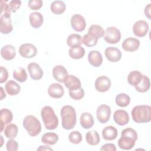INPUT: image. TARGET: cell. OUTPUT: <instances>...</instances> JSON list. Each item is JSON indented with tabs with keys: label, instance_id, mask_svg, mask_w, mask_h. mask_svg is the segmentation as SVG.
<instances>
[{
	"label": "cell",
	"instance_id": "8fae6325",
	"mask_svg": "<svg viewBox=\"0 0 151 151\" xmlns=\"http://www.w3.org/2000/svg\"><path fill=\"white\" fill-rule=\"evenodd\" d=\"M71 25L74 30L81 32L86 27V22L84 18L80 14H74L71 18Z\"/></svg>",
	"mask_w": 151,
	"mask_h": 151
},
{
	"label": "cell",
	"instance_id": "277c9868",
	"mask_svg": "<svg viewBox=\"0 0 151 151\" xmlns=\"http://www.w3.org/2000/svg\"><path fill=\"white\" fill-rule=\"evenodd\" d=\"M41 116L45 128L54 130L58 125V119L54 110L49 106H44L41 111Z\"/></svg>",
	"mask_w": 151,
	"mask_h": 151
},
{
	"label": "cell",
	"instance_id": "60d3db41",
	"mask_svg": "<svg viewBox=\"0 0 151 151\" xmlns=\"http://www.w3.org/2000/svg\"><path fill=\"white\" fill-rule=\"evenodd\" d=\"M68 139L72 143L79 144L82 141V135L78 131H73L69 134Z\"/></svg>",
	"mask_w": 151,
	"mask_h": 151
},
{
	"label": "cell",
	"instance_id": "d590c367",
	"mask_svg": "<svg viewBox=\"0 0 151 151\" xmlns=\"http://www.w3.org/2000/svg\"><path fill=\"white\" fill-rule=\"evenodd\" d=\"M18 132V127L16 124L11 123L8 124L4 130V134L5 136L9 139H14Z\"/></svg>",
	"mask_w": 151,
	"mask_h": 151
},
{
	"label": "cell",
	"instance_id": "f1b7e54d",
	"mask_svg": "<svg viewBox=\"0 0 151 151\" xmlns=\"http://www.w3.org/2000/svg\"><path fill=\"white\" fill-rule=\"evenodd\" d=\"M5 88L7 93L10 96H15L18 94L21 90L19 85L13 80H9L6 83Z\"/></svg>",
	"mask_w": 151,
	"mask_h": 151
},
{
	"label": "cell",
	"instance_id": "83f0119b",
	"mask_svg": "<svg viewBox=\"0 0 151 151\" xmlns=\"http://www.w3.org/2000/svg\"><path fill=\"white\" fill-rule=\"evenodd\" d=\"M105 31L103 28L100 25L97 24L92 25L88 30V34L97 40L103 37Z\"/></svg>",
	"mask_w": 151,
	"mask_h": 151
},
{
	"label": "cell",
	"instance_id": "52a82bcc",
	"mask_svg": "<svg viewBox=\"0 0 151 151\" xmlns=\"http://www.w3.org/2000/svg\"><path fill=\"white\" fill-rule=\"evenodd\" d=\"M12 29L11 14L4 12L0 18V31L2 34H8L12 31Z\"/></svg>",
	"mask_w": 151,
	"mask_h": 151
},
{
	"label": "cell",
	"instance_id": "7402d4cb",
	"mask_svg": "<svg viewBox=\"0 0 151 151\" xmlns=\"http://www.w3.org/2000/svg\"><path fill=\"white\" fill-rule=\"evenodd\" d=\"M1 118V132H2L4 126L11 122L13 118V114L11 110L7 109H2L0 111Z\"/></svg>",
	"mask_w": 151,
	"mask_h": 151
},
{
	"label": "cell",
	"instance_id": "ac0fdd59",
	"mask_svg": "<svg viewBox=\"0 0 151 151\" xmlns=\"http://www.w3.org/2000/svg\"><path fill=\"white\" fill-rule=\"evenodd\" d=\"M48 93L52 98L60 99L64 95V88L59 83H53L49 86Z\"/></svg>",
	"mask_w": 151,
	"mask_h": 151
},
{
	"label": "cell",
	"instance_id": "8992f818",
	"mask_svg": "<svg viewBox=\"0 0 151 151\" xmlns=\"http://www.w3.org/2000/svg\"><path fill=\"white\" fill-rule=\"evenodd\" d=\"M104 39L109 44H116L121 39V32L116 27H109L106 29Z\"/></svg>",
	"mask_w": 151,
	"mask_h": 151
},
{
	"label": "cell",
	"instance_id": "2e32d148",
	"mask_svg": "<svg viewBox=\"0 0 151 151\" xmlns=\"http://www.w3.org/2000/svg\"><path fill=\"white\" fill-rule=\"evenodd\" d=\"M113 119L116 124L119 126L127 124L129 121V116L124 110H117L113 114Z\"/></svg>",
	"mask_w": 151,
	"mask_h": 151
},
{
	"label": "cell",
	"instance_id": "b9f144b4",
	"mask_svg": "<svg viewBox=\"0 0 151 151\" xmlns=\"http://www.w3.org/2000/svg\"><path fill=\"white\" fill-rule=\"evenodd\" d=\"M43 5L41 0H30L28 2V6L32 10H38Z\"/></svg>",
	"mask_w": 151,
	"mask_h": 151
},
{
	"label": "cell",
	"instance_id": "7bdbcfd3",
	"mask_svg": "<svg viewBox=\"0 0 151 151\" xmlns=\"http://www.w3.org/2000/svg\"><path fill=\"white\" fill-rule=\"evenodd\" d=\"M8 151H17L18 149V144L17 141L13 139H9L6 145Z\"/></svg>",
	"mask_w": 151,
	"mask_h": 151
},
{
	"label": "cell",
	"instance_id": "9c48e42d",
	"mask_svg": "<svg viewBox=\"0 0 151 151\" xmlns=\"http://www.w3.org/2000/svg\"><path fill=\"white\" fill-rule=\"evenodd\" d=\"M110 107L106 104H101L97 109V118L101 123L103 124L107 122L110 119Z\"/></svg>",
	"mask_w": 151,
	"mask_h": 151
},
{
	"label": "cell",
	"instance_id": "3957f363",
	"mask_svg": "<svg viewBox=\"0 0 151 151\" xmlns=\"http://www.w3.org/2000/svg\"><path fill=\"white\" fill-rule=\"evenodd\" d=\"M131 114L133 120L137 123H144L151 120V107L149 105H139L133 107Z\"/></svg>",
	"mask_w": 151,
	"mask_h": 151
},
{
	"label": "cell",
	"instance_id": "4fadbf2b",
	"mask_svg": "<svg viewBox=\"0 0 151 151\" xmlns=\"http://www.w3.org/2000/svg\"><path fill=\"white\" fill-rule=\"evenodd\" d=\"M30 77L34 80H40L43 76V71L40 65L36 63H31L27 67Z\"/></svg>",
	"mask_w": 151,
	"mask_h": 151
},
{
	"label": "cell",
	"instance_id": "603a6c76",
	"mask_svg": "<svg viewBox=\"0 0 151 151\" xmlns=\"http://www.w3.org/2000/svg\"><path fill=\"white\" fill-rule=\"evenodd\" d=\"M1 54L4 59L9 61L15 57L16 50L14 46L11 45H6L1 48Z\"/></svg>",
	"mask_w": 151,
	"mask_h": 151
},
{
	"label": "cell",
	"instance_id": "4dcf8cb0",
	"mask_svg": "<svg viewBox=\"0 0 151 151\" xmlns=\"http://www.w3.org/2000/svg\"><path fill=\"white\" fill-rule=\"evenodd\" d=\"M86 142L88 144L92 146H96L100 142V136L96 130H90L86 133Z\"/></svg>",
	"mask_w": 151,
	"mask_h": 151
},
{
	"label": "cell",
	"instance_id": "cb8c5ba5",
	"mask_svg": "<svg viewBox=\"0 0 151 151\" xmlns=\"http://www.w3.org/2000/svg\"><path fill=\"white\" fill-rule=\"evenodd\" d=\"M29 19L31 25L34 28H40L44 21L42 15L38 12H34L29 14Z\"/></svg>",
	"mask_w": 151,
	"mask_h": 151
},
{
	"label": "cell",
	"instance_id": "ab89813d",
	"mask_svg": "<svg viewBox=\"0 0 151 151\" xmlns=\"http://www.w3.org/2000/svg\"><path fill=\"white\" fill-rule=\"evenodd\" d=\"M69 96L75 100H79L83 98L84 96V91L83 88H80L77 90H69Z\"/></svg>",
	"mask_w": 151,
	"mask_h": 151
},
{
	"label": "cell",
	"instance_id": "d4e9b609",
	"mask_svg": "<svg viewBox=\"0 0 151 151\" xmlns=\"http://www.w3.org/2000/svg\"><path fill=\"white\" fill-rule=\"evenodd\" d=\"M80 124L83 128L85 129H88L94 124V119L93 116L88 113L85 112L82 113L80 118Z\"/></svg>",
	"mask_w": 151,
	"mask_h": 151
},
{
	"label": "cell",
	"instance_id": "1f68e13d",
	"mask_svg": "<svg viewBox=\"0 0 151 151\" xmlns=\"http://www.w3.org/2000/svg\"><path fill=\"white\" fill-rule=\"evenodd\" d=\"M68 54L71 58L78 60L84 57L85 54V50L81 45L71 47L69 49Z\"/></svg>",
	"mask_w": 151,
	"mask_h": 151
},
{
	"label": "cell",
	"instance_id": "ee69618b",
	"mask_svg": "<svg viewBox=\"0 0 151 151\" xmlns=\"http://www.w3.org/2000/svg\"><path fill=\"white\" fill-rule=\"evenodd\" d=\"M0 72H1V76H0V83H3L5 82L8 77V73L7 70L4 67H0Z\"/></svg>",
	"mask_w": 151,
	"mask_h": 151
},
{
	"label": "cell",
	"instance_id": "74e56055",
	"mask_svg": "<svg viewBox=\"0 0 151 151\" xmlns=\"http://www.w3.org/2000/svg\"><path fill=\"white\" fill-rule=\"evenodd\" d=\"M13 77L20 83L25 82L27 78V74L24 68L18 67L13 71Z\"/></svg>",
	"mask_w": 151,
	"mask_h": 151
},
{
	"label": "cell",
	"instance_id": "30bf717a",
	"mask_svg": "<svg viewBox=\"0 0 151 151\" xmlns=\"http://www.w3.org/2000/svg\"><path fill=\"white\" fill-rule=\"evenodd\" d=\"M149 31V25L144 20H139L136 21L133 26V31L134 34L139 37H145Z\"/></svg>",
	"mask_w": 151,
	"mask_h": 151
},
{
	"label": "cell",
	"instance_id": "5bb4252c",
	"mask_svg": "<svg viewBox=\"0 0 151 151\" xmlns=\"http://www.w3.org/2000/svg\"><path fill=\"white\" fill-rule=\"evenodd\" d=\"M122 48L126 51L133 52L136 51L140 46V41L138 39L129 37L122 42Z\"/></svg>",
	"mask_w": 151,
	"mask_h": 151
},
{
	"label": "cell",
	"instance_id": "7c38bea8",
	"mask_svg": "<svg viewBox=\"0 0 151 151\" xmlns=\"http://www.w3.org/2000/svg\"><path fill=\"white\" fill-rule=\"evenodd\" d=\"M96 90L99 92L107 91L111 86V81L106 76H101L97 78L95 81Z\"/></svg>",
	"mask_w": 151,
	"mask_h": 151
},
{
	"label": "cell",
	"instance_id": "c3c4849f",
	"mask_svg": "<svg viewBox=\"0 0 151 151\" xmlns=\"http://www.w3.org/2000/svg\"><path fill=\"white\" fill-rule=\"evenodd\" d=\"M0 90H1V99L0 100H2L4 98H5L6 97V94L4 92V90L2 87H0Z\"/></svg>",
	"mask_w": 151,
	"mask_h": 151
},
{
	"label": "cell",
	"instance_id": "e0dca14e",
	"mask_svg": "<svg viewBox=\"0 0 151 151\" xmlns=\"http://www.w3.org/2000/svg\"><path fill=\"white\" fill-rule=\"evenodd\" d=\"M52 75L57 81L60 83H64V80L68 76V74L64 66L58 65L53 68Z\"/></svg>",
	"mask_w": 151,
	"mask_h": 151
},
{
	"label": "cell",
	"instance_id": "d6a6232c",
	"mask_svg": "<svg viewBox=\"0 0 151 151\" xmlns=\"http://www.w3.org/2000/svg\"><path fill=\"white\" fill-rule=\"evenodd\" d=\"M58 140V136L53 132L45 133L41 137L42 143L47 145H53L57 143Z\"/></svg>",
	"mask_w": 151,
	"mask_h": 151
},
{
	"label": "cell",
	"instance_id": "ffe728a7",
	"mask_svg": "<svg viewBox=\"0 0 151 151\" xmlns=\"http://www.w3.org/2000/svg\"><path fill=\"white\" fill-rule=\"evenodd\" d=\"M88 60L92 66L98 67L100 66L103 63V57L99 51L93 50L88 54Z\"/></svg>",
	"mask_w": 151,
	"mask_h": 151
},
{
	"label": "cell",
	"instance_id": "7dc6e473",
	"mask_svg": "<svg viewBox=\"0 0 151 151\" xmlns=\"http://www.w3.org/2000/svg\"><path fill=\"white\" fill-rule=\"evenodd\" d=\"M37 150H52V149L47 146H40L37 149Z\"/></svg>",
	"mask_w": 151,
	"mask_h": 151
},
{
	"label": "cell",
	"instance_id": "ba28073f",
	"mask_svg": "<svg viewBox=\"0 0 151 151\" xmlns=\"http://www.w3.org/2000/svg\"><path fill=\"white\" fill-rule=\"evenodd\" d=\"M19 54L24 58H31L34 57L37 53L36 47L30 43L22 44L19 48Z\"/></svg>",
	"mask_w": 151,
	"mask_h": 151
},
{
	"label": "cell",
	"instance_id": "7a4b0ae2",
	"mask_svg": "<svg viewBox=\"0 0 151 151\" xmlns=\"http://www.w3.org/2000/svg\"><path fill=\"white\" fill-rule=\"evenodd\" d=\"M60 113L63 127L66 130L73 129L77 122L76 111L74 108L69 105L64 106L61 110Z\"/></svg>",
	"mask_w": 151,
	"mask_h": 151
},
{
	"label": "cell",
	"instance_id": "e575fe53",
	"mask_svg": "<svg viewBox=\"0 0 151 151\" xmlns=\"http://www.w3.org/2000/svg\"><path fill=\"white\" fill-rule=\"evenodd\" d=\"M67 44L71 48L80 46L82 44V37L79 34H72L68 37Z\"/></svg>",
	"mask_w": 151,
	"mask_h": 151
},
{
	"label": "cell",
	"instance_id": "836d02e7",
	"mask_svg": "<svg viewBox=\"0 0 151 151\" xmlns=\"http://www.w3.org/2000/svg\"><path fill=\"white\" fill-rule=\"evenodd\" d=\"M150 86V83L149 78L147 76L143 75L140 83L138 84L137 86H134V87H135V89L138 92L145 93L149 90Z\"/></svg>",
	"mask_w": 151,
	"mask_h": 151
},
{
	"label": "cell",
	"instance_id": "8d00e7d4",
	"mask_svg": "<svg viewBox=\"0 0 151 151\" xmlns=\"http://www.w3.org/2000/svg\"><path fill=\"white\" fill-rule=\"evenodd\" d=\"M115 101L118 106L124 107L129 104L130 102V98L125 93H120L116 96Z\"/></svg>",
	"mask_w": 151,
	"mask_h": 151
},
{
	"label": "cell",
	"instance_id": "44dd1931",
	"mask_svg": "<svg viewBox=\"0 0 151 151\" xmlns=\"http://www.w3.org/2000/svg\"><path fill=\"white\" fill-rule=\"evenodd\" d=\"M65 86L69 90H77L81 88V82L79 78L73 75H69L64 81Z\"/></svg>",
	"mask_w": 151,
	"mask_h": 151
},
{
	"label": "cell",
	"instance_id": "bcb514c9",
	"mask_svg": "<svg viewBox=\"0 0 151 151\" xmlns=\"http://www.w3.org/2000/svg\"><path fill=\"white\" fill-rule=\"evenodd\" d=\"M150 4H149L145 6V14L146 17H147L149 19H150Z\"/></svg>",
	"mask_w": 151,
	"mask_h": 151
},
{
	"label": "cell",
	"instance_id": "f6af8a7d",
	"mask_svg": "<svg viewBox=\"0 0 151 151\" xmlns=\"http://www.w3.org/2000/svg\"><path fill=\"white\" fill-rule=\"evenodd\" d=\"M100 150L101 151H116V147L115 145L113 143H106L102 146L100 148Z\"/></svg>",
	"mask_w": 151,
	"mask_h": 151
},
{
	"label": "cell",
	"instance_id": "d6986e66",
	"mask_svg": "<svg viewBox=\"0 0 151 151\" xmlns=\"http://www.w3.org/2000/svg\"><path fill=\"white\" fill-rule=\"evenodd\" d=\"M21 1L19 0H12L9 2L8 4H6L5 2L4 5L3 4L2 1H1V13L2 14V12L4 11V12H15L17 11L21 6Z\"/></svg>",
	"mask_w": 151,
	"mask_h": 151
},
{
	"label": "cell",
	"instance_id": "5b68a950",
	"mask_svg": "<svg viewBox=\"0 0 151 151\" xmlns=\"http://www.w3.org/2000/svg\"><path fill=\"white\" fill-rule=\"evenodd\" d=\"M24 127L31 136H36L41 130V125L38 119L32 115L27 116L23 120Z\"/></svg>",
	"mask_w": 151,
	"mask_h": 151
},
{
	"label": "cell",
	"instance_id": "484cf974",
	"mask_svg": "<svg viewBox=\"0 0 151 151\" xmlns=\"http://www.w3.org/2000/svg\"><path fill=\"white\" fill-rule=\"evenodd\" d=\"M102 136L104 140H114L117 136V130L112 126H106L102 130Z\"/></svg>",
	"mask_w": 151,
	"mask_h": 151
},
{
	"label": "cell",
	"instance_id": "9a60e30c",
	"mask_svg": "<svg viewBox=\"0 0 151 151\" xmlns=\"http://www.w3.org/2000/svg\"><path fill=\"white\" fill-rule=\"evenodd\" d=\"M104 54L107 59L113 63L119 61L122 58V52L120 50L113 47H107L105 50Z\"/></svg>",
	"mask_w": 151,
	"mask_h": 151
},
{
	"label": "cell",
	"instance_id": "f35d334b",
	"mask_svg": "<svg viewBox=\"0 0 151 151\" xmlns=\"http://www.w3.org/2000/svg\"><path fill=\"white\" fill-rule=\"evenodd\" d=\"M97 39L91 37L89 34H85L82 39V43H83L86 46L91 47L96 45L97 43Z\"/></svg>",
	"mask_w": 151,
	"mask_h": 151
},
{
	"label": "cell",
	"instance_id": "6da1fadb",
	"mask_svg": "<svg viewBox=\"0 0 151 151\" xmlns=\"http://www.w3.org/2000/svg\"><path fill=\"white\" fill-rule=\"evenodd\" d=\"M137 139V134L132 128H126L122 131L121 137L118 140L119 147L123 150L132 149Z\"/></svg>",
	"mask_w": 151,
	"mask_h": 151
},
{
	"label": "cell",
	"instance_id": "f546056e",
	"mask_svg": "<svg viewBox=\"0 0 151 151\" xmlns=\"http://www.w3.org/2000/svg\"><path fill=\"white\" fill-rule=\"evenodd\" d=\"M50 9L54 14L60 15L65 11L66 6L65 3L62 1H54L51 3Z\"/></svg>",
	"mask_w": 151,
	"mask_h": 151
},
{
	"label": "cell",
	"instance_id": "4316f807",
	"mask_svg": "<svg viewBox=\"0 0 151 151\" xmlns=\"http://www.w3.org/2000/svg\"><path fill=\"white\" fill-rule=\"evenodd\" d=\"M143 76V75L139 71H132L127 76V81L130 85L136 86L140 83Z\"/></svg>",
	"mask_w": 151,
	"mask_h": 151
}]
</instances>
